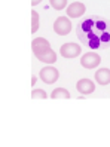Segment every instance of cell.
<instances>
[{"label": "cell", "instance_id": "cell-1", "mask_svg": "<svg viewBox=\"0 0 110 147\" xmlns=\"http://www.w3.org/2000/svg\"><path fill=\"white\" fill-rule=\"evenodd\" d=\"M79 40L92 49H104L110 46V21L103 16L91 15L83 18L76 28Z\"/></svg>", "mask_w": 110, "mask_h": 147}, {"label": "cell", "instance_id": "cell-2", "mask_svg": "<svg viewBox=\"0 0 110 147\" xmlns=\"http://www.w3.org/2000/svg\"><path fill=\"white\" fill-rule=\"evenodd\" d=\"M33 52H34L36 58H39L40 61L48 63V64H54L57 61V54L54 52L49 46V42L43 37H37L33 40L31 43Z\"/></svg>", "mask_w": 110, "mask_h": 147}, {"label": "cell", "instance_id": "cell-3", "mask_svg": "<svg viewBox=\"0 0 110 147\" xmlns=\"http://www.w3.org/2000/svg\"><path fill=\"white\" fill-rule=\"evenodd\" d=\"M54 31L57 34H60V36H67L70 31H72V22L69 18H65V16H60V18H57L55 24H54Z\"/></svg>", "mask_w": 110, "mask_h": 147}, {"label": "cell", "instance_id": "cell-4", "mask_svg": "<svg viewBox=\"0 0 110 147\" xmlns=\"http://www.w3.org/2000/svg\"><path fill=\"white\" fill-rule=\"evenodd\" d=\"M40 79L43 80L45 83H48V85H52V83H55L57 80H58V70L55 67H45V68H42L40 70Z\"/></svg>", "mask_w": 110, "mask_h": 147}, {"label": "cell", "instance_id": "cell-5", "mask_svg": "<svg viewBox=\"0 0 110 147\" xmlns=\"http://www.w3.org/2000/svg\"><path fill=\"white\" fill-rule=\"evenodd\" d=\"M80 51H82V48L79 45H76V43H64V45L61 46V49H60V52L64 58L72 59V58L78 57L80 54Z\"/></svg>", "mask_w": 110, "mask_h": 147}, {"label": "cell", "instance_id": "cell-6", "mask_svg": "<svg viewBox=\"0 0 110 147\" xmlns=\"http://www.w3.org/2000/svg\"><path fill=\"white\" fill-rule=\"evenodd\" d=\"M100 63H101V57L95 52H88L80 59V64L85 68H95L100 65Z\"/></svg>", "mask_w": 110, "mask_h": 147}, {"label": "cell", "instance_id": "cell-7", "mask_svg": "<svg viewBox=\"0 0 110 147\" xmlns=\"http://www.w3.org/2000/svg\"><path fill=\"white\" fill-rule=\"evenodd\" d=\"M85 11H86L85 5L80 3V2H74L67 7V15H69L70 18H79V16H82L85 13Z\"/></svg>", "mask_w": 110, "mask_h": 147}, {"label": "cell", "instance_id": "cell-8", "mask_svg": "<svg viewBox=\"0 0 110 147\" xmlns=\"http://www.w3.org/2000/svg\"><path fill=\"white\" fill-rule=\"evenodd\" d=\"M78 91L82 94V95H88V94H92L95 91V83L92 82V80H89V79H80L79 82H78Z\"/></svg>", "mask_w": 110, "mask_h": 147}, {"label": "cell", "instance_id": "cell-9", "mask_svg": "<svg viewBox=\"0 0 110 147\" xmlns=\"http://www.w3.org/2000/svg\"><path fill=\"white\" fill-rule=\"evenodd\" d=\"M95 80L100 85H107L110 83V70L109 68H100L95 71Z\"/></svg>", "mask_w": 110, "mask_h": 147}, {"label": "cell", "instance_id": "cell-10", "mask_svg": "<svg viewBox=\"0 0 110 147\" xmlns=\"http://www.w3.org/2000/svg\"><path fill=\"white\" fill-rule=\"evenodd\" d=\"M51 98L52 100H58V98H64V100H69L70 98V92L64 89V88H57L52 91V94H51Z\"/></svg>", "mask_w": 110, "mask_h": 147}, {"label": "cell", "instance_id": "cell-11", "mask_svg": "<svg viewBox=\"0 0 110 147\" xmlns=\"http://www.w3.org/2000/svg\"><path fill=\"white\" fill-rule=\"evenodd\" d=\"M51 6L54 7V9L57 11H63L64 7L67 6V0H49Z\"/></svg>", "mask_w": 110, "mask_h": 147}, {"label": "cell", "instance_id": "cell-12", "mask_svg": "<svg viewBox=\"0 0 110 147\" xmlns=\"http://www.w3.org/2000/svg\"><path fill=\"white\" fill-rule=\"evenodd\" d=\"M31 20H33V27H31V31L36 33L37 28H39V13L36 11L31 12Z\"/></svg>", "mask_w": 110, "mask_h": 147}, {"label": "cell", "instance_id": "cell-13", "mask_svg": "<svg viewBox=\"0 0 110 147\" xmlns=\"http://www.w3.org/2000/svg\"><path fill=\"white\" fill-rule=\"evenodd\" d=\"M31 97L34 98V100H45V98H48V95H46V92L43 91V89H34L31 92Z\"/></svg>", "mask_w": 110, "mask_h": 147}, {"label": "cell", "instance_id": "cell-14", "mask_svg": "<svg viewBox=\"0 0 110 147\" xmlns=\"http://www.w3.org/2000/svg\"><path fill=\"white\" fill-rule=\"evenodd\" d=\"M40 2H42V0H31V5H33V6H36V5H39Z\"/></svg>", "mask_w": 110, "mask_h": 147}, {"label": "cell", "instance_id": "cell-15", "mask_svg": "<svg viewBox=\"0 0 110 147\" xmlns=\"http://www.w3.org/2000/svg\"><path fill=\"white\" fill-rule=\"evenodd\" d=\"M36 80H37V79H36V76H33V77H31V85H34Z\"/></svg>", "mask_w": 110, "mask_h": 147}]
</instances>
